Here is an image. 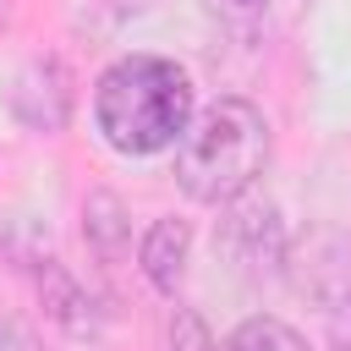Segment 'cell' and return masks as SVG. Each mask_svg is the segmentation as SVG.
<instances>
[{"instance_id": "1", "label": "cell", "mask_w": 351, "mask_h": 351, "mask_svg": "<svg viewBox=\"0 0 351 351\" xmlns=\"http://www.w3.org/2000/svg\"><path fill=\"white\" fill-rule=\"evenodd\" d=\"M192 121V82L165 55H126L93 88V126L115 154H159Z\"/></svg>"}, {"instance_id": "2", "label": "cell", "mask_w": 351, "mask_h": 351, "mask_svg": "<svg viewBox=\"0 0 351 351\" xmlns=\"http://www.w3.org/2000/svg\"><path fill=\"white\" fill-rule=\"evenodd\" d=\"M269 165V121L247 99H214L176 143V181L192 203H236Z\"/></svg>"}, {"instance_id": "3", "label": "cell", "mask_w": 351, "mask_h": 351, "mask_svg": "<svg viewBox=\"0 0 351 351\" xmlns=\"http://www.w3.org/2000/svg\"><path fill=\"white\" fill-rule=\"evenodd\" d=\"M33 99H44V104H38V132H60L66 115H71V77H66V66H60L55 55L27 60V66L16 71V82H11V110L27 115Z\"/></svg>"}, {"instance_id": "4", "label": "cell", "mask_w": 351, "mask_h": 351, "mask_svg": "<svg viewBox=\"0 0 351 351\" xmlns=\"http://www.w3.org/2000/svg\"><path fill=\"white\" fill-rule=\"evenodd\" d=\"M186 247H192L186 219H154V225H148V236H143V247H137V263H143V274L154 280V291L176 296V285H181V274H186Z\"/></svg>"}, {"instance_id": "5", "label": "cell", "mask_w": 351, "mask_h": 351, "mask_svg": "<svg viewBox=\"0 0 351 351\" xmlns=\"http://www.w3.org/2000/svg\"><path fill=\"white\" fill-rule=\"evenodd\" d=\"M38 291H44V307H49V318L66 329V335H93L99 324H93V302L82 296V285L55 263V258H44V269H38Z\"/></svg>"}, {"instance_id": "6", "label": "cell", "mask_w": 351, "mask_h": 351, "mask_svg": "<svg viewBox=\"0 0 351 351\" xmlns=\"http://www.w3.org/2000/svg\"><path fill=\"white\" fill-rule=\"evenodd\" d=\"M219 351H307V340L280 318H247V324H236L225 335Z\"/></svg>"}, {"instance_id": "7", "label": "cell", "mask_w": 351, "mask_h": 351, "mask_svg": "<svg viewBox=\"0 0 351 351\" xmlns=\"http://www.w3.org/2000/svg\"><path fill=\"white\" fill-rule=\"evenodd\" d=\"M82 230L93 236V247H99V252H115V247H121V236H126V225H121V197L93 192V197H88V208H82Z\"/></svg>"}, {"instance_id": "8", "label": "cell", "mask_w": 351, "mask_h": 351, "mask_svg": "<svg viewBox=\"0 0 351 351\" xmlns=\"http://www.w3.org/2000/svg\"><path fill=\"white\" fill-rule=\"evenodd\" d=\"M214 16H225V22H252V16H263L274 0H203Z\"/></svg>"}, {"instance_id": "9", "label": "cell", "mask_w": 351, "mask_h": 351, "mask_svg": "<svg viewBox=\"0 0 351 351\" xmlns=\"http://www.w3.org/2000/svg\"><path fill=\"white\" fill-rule=\"evenodd\" d=\"M335 351H351V302H346V313L335 318Z\"/></svg>"}, {"instance_id": "10", "label": "cell", "mask_w": 351, "mask_h": 351, "mask_svg": "<svg viewBox=\"0 0 351 351\" xmlns=\"http://www.w3.org/2000/svg\"><path fill=\"white\" fill-rule=\"evenodd\" d=\"M11 27V0H0V33Z\"/></svg>"}, {"instance_id": "11", "label": "cell", "mask_w": 351, "mask_h": 351, "mask_svg": "<svg viewBox=\"0 0 351 351\" xmlns=\"http://www.w3.org/2000/svg\"><path fill=\"white\" fill-rule=\"evenodd\" d=\"M0 346H5V329H0Z\"/></svg>"}]
</instances>
